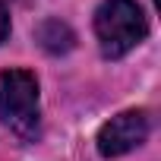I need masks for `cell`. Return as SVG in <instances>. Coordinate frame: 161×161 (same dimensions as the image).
Instances as JSON below:
<instances>
[{
    "instance_id": "1",
    "label": "cell",
    "mask_w": 161,
    "mask_h": 161,
    "mask_svg": "<svg viewBox=\"0 0 161 161\" xmlns=\"http://www.w3.org/2000/svg\"><path fill=\"white\" fill-rule=\"evenodd\" d=\"M0 117L25 142L38 139L41 111H38V79L29 69L0 73Z\"/></svg>"
},
{
    "instance_id": "4",
    "label": "cell",
    "mask_w": 161,
    "mask_h": 161,
    "mask_svg": "<svg viewBox=\"0 0 161 161\" xmlns=\"http://www.w3.org/2000/svg\"><path fill=\"white\" fill-rule=\"evenodd\" d=\"M38 41H41V47L51 51V54H66L76 38H73V32H69L66 22L47 19V22H41V29H38Z\"/></svg>"
},
{
    "instance_id": "5",
    "label": "cell",
    "mask_w": 161,
    "mask_h": 161,
    "mask_svg": "<svg viewBox=\"0 0 161 161\" xmlns=\"http://www.w3.org/2000/svg\"><path fill=\"white\" fill-rule=\"evenodd\" d=\"M7 35H10V13L3 7V0H0V41H3Z\"/></svg>"
},
{
    "instance_id": "2",
    "label": "cell",
    "mask_w": 161,
    "mask_h": 161,
    "mask_svg": "<svg viewBox=\"0 0 161 161\" xmlns=\"http://www.w3.org/2000/svg\"><path fill=\"white\" fill-rule=\"evenodd\" d=\"M148 32L145 13L136 0H104L95 13V35L101 44V54L117 60L130 54Z\"/></svg>"
},
{
    "instance_id": "3",
    "label": "cell",
    "mask_w": 161,
    "mask_h": 161,
    "mask_svg": "<svg viewBox=\"0 0 161 161\" xmlns=\"http://www.w3.org/2000/svg\"><path fill=\"white\" fill-rule=\"evenodd\" d=\"M148 130H152L148 111H123V114L111 117L101 126V133H98V152L104 158L126 155V152H133L136 145L145 142Z\"/></svg>"
}]
</instances>
